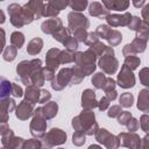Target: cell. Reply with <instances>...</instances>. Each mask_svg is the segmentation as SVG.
<instances>
[{"instance_id":"obj_53","label":"cell","mask_w":149,"mask_h":149,"mask_svg":"<svg viewBox=\"0 0 149 149\" xmlns=\"http://www.w3.org/2000/svg\"><path fill=\"white\" fill-rule=\"evenodd\" d=\"M109 101H112V100H114L115 98H116V91L115 90H113V91H109V92H106V95H105Z\"/></svg>"},{"instance_id":"obj_38","label":"cell","mask_w":149,"mask_h":149,"mask_svg":"<svg viewBox=\"0 0 149 149\" xmlns=\"http://www.w3.org/2000/svg\"><path fill=\"white\" fill-rule=\"evenodd\" d=\"M133 116H132V114H130V112H127V111H125V112H121L120 114H119V116H118V121H119V123L120 125H127L128 123V121L132 119Z\"/></svg>"},{"instance_id":"obj_51","label":"cell","mask_w":149,"mask_h":149,"mask_svg":"<svg viewBox=\"0 0 149 149\" xmlns=\"http://www.w3.org/2000/svg\"><path fill=\"white\" fill-rule=\"evenodd\" d=\"M135 51H134V49L132 48V45L130 44H127L125 48H123V55L126 56V57H128V56H135Z\"/></svg>"},{"instance_id":"obj_39","label":"cell","mask_w":149,"mask_h":149,"mask_svg":"<svg viewBox=\"0 0 149 149\" xmlns=\"http://www.w3.org/2000/svg\"><path fill=\"white\" fill-rule=\"evenodd\" d=\"M68 5H70L72 9L78 10V12H81V10H84V8L86 7L87 1H85V0H84V1H73V2H69Z\"/></svg>"},{"instance_id":"obj_50","label":"cell","mask_w":149,"mask_h":149,"mask_svg":"<svg viewBox=\"0 0 149 149\" xmlns=\"http://www.w3.org/2000/svg\"><path fill=\"white\" fill-rule=\"evenodd\" d=\"M148 120H149L148 115H147V114H144V115H142L141 121L139 122V123L141 125V127H142V129H143L144 132H148Z\"/></svg>"},{"instance_id":"obj_11","label":"cell","mask_w":149,"mask_h":149,"mask_svg":"<svg viewBox=\"0 0 149 149\" xmlns=\"http://www.w3.org/2000/svg\"><path fill=\"white\" fill-rule=\"evenodd\" d=\"M23 141L24 140L22 137H16L12 129H8L2 135V140H1L2 146L6 149H20L22 147Z\"/></svg>"},{"instance_id":"obj_36","label":"cell","mask_w":149,"mask_h":149,"mask_svg":"<svg viewBox=\"0 0 149 149\" xmlns=\"http://www.w3.org/2000/svg\"><path fill=\"white\" fill-rule=\"evenodd\" d=\"M109 31H111V28H109L108 26H106V24H100V26L97 28L95 34H97L99 37L106 40V37H107V35L109 34Z\"/></svg>"},{"instance_id":"obj_25","label":"cell","mask_w":149,"mask_h":149,"mask_svg":"<svg viewBox=\"0 0 149 149\" xmlns=\"http://www.w3.org/2000/svg\"><path fill=\"white\" fill-rule=\"evenodd\" d=\"M106 40L108 41V43H109L112 47H114V45H118V44L121 42V40H122V35H121L120 31L114 30V29H111V31H109V34L107 35Z\"/></svg>"},{"instance_id":"obj_7","label":"cell","mask_w":149,"mask_h":149,"mask_svg":"<svg viewBox=\"0 0 149 149\" xmlns=\"http://www.w3.org/2000/svg\"><path fill=\"white\" fill-rule=\"evenodd\" d=\"M68 19H69V28L73 33L78 30H86L88 28V24H90L88 20L80 13L71 12L68 15Z\"/></svg>"},{"instance_id":"obj_29","label":"cell","mask_w":149,"mask_h":149,"mask_svg":"<svg viewBox=\"0 0 149 149\" xmlns=\"http://www.w3.org/2000/svg\"><path fill=\"white\" fill-rule=\"evenodd\" d=\"M130 45H132V48L134 49V51H135L136 54H137V52H142V51H144V49H146L147 40L136 37V38H134V41H133V43H132Z\"/></svg>"},{"instance_id":"obj_22","label":"cell","mask_w":149,"mask_h":149,"mask_svg":"<svg viewBox=\"0 0 149 149\" xmlns=\"http://www.w3.org/2000/svg\"><path fill=\"white\" fill-rule=\"evenodd\" d=\"M102 3L107 7V10L113 9V10H119V12H123L129 6L128 1H102Z\"/></svg>"},{"instance_id":"obj_32","label":"cell","mask_w":149,"mask_h":149,"mask_svg":"<svg viewBox=\"0 0 149 149\" xmlns=\"http://www.w3.org/2000/svg\"><path fill=\"white\" fill-rule=\"evenodd\" d=\"M125 65L127 68H129L130 70H134L140 65V58L136 56H128V57H126Z\"/></svg>"},{"instance_id":"obj_19","label":"cell","mask_w":149,"mask_h":149,"mask_svg":"<svg viewBox=\"0 0 149 149\" xmlns=\"http://www.w3.org/2000/svg\"><path fill=\"white\" fill-rule=\"evenodd\" d=\"M40 94H41V90L37 86L28 85V87L26 90V99L24 100L31 105H35L40 100Z\"/></svg>"},{"instance_id":"obj_58","label":"cell","mask_w":149,"mask_h":149,"mask_svg":"<svg viewBox=\"0 0 149 149\" xmlns=\"http://www.w3.org/2000/svg\"><path fill=\"white\" fill-rule=\"evenodd\" d=\"M0 135H1V133H0Z\"/></svg>"},{"instance_id":"obj_17","label":"cell","mask_w":149,"mask_h":149,"mask_svg":"<svg viewBox=\"0 0 149 149\" xmlns=\"http://www.w3.org/2000/svg\"><path fill=\"white\" fill-rule=\"evenodd\" d=\"M33 106H34V105L29 104V102L26 101V100L21 101V104L16 107V112H15L16 118L20 119V120H27L28 118H30L31 114H33V111H34Z\"/></svg>"},{"instance_id":"obj_14","label":"cell","mask_w":149,"mask_h":149,"mask_svg":"<svg viewBox=\"0 0 149 149\" xmlns=\"http://www.w3.org/2000/svg\"><path fill=\"white\" fill-rule=\"evenodd\" d=\"M45 62H47V68L55 71L61 64V50L56 48L50 49L45 56Z\"/></svg>"},{"instance_id":"obj_34","label":"cell","mask_w":149,"mask_h":149,"mask_svg":"<svg viewBox=\"0 0 149 149\" xmlns=\"http://www.w3.org/2000/svg\"><path fill=\"white\" fill-rule=\"evenodd\" d=\"M74 61V52L71 51H61V64H68Z\"/></svg>"},{"instance_id":"obj_48","label":"cell","mask_w":149,"mask_h":149,"mask_svg":"<svg viewBox=\"0 0 149 149\" xmlns=\"http://www.w3.org/2000/svg\"><path fill=\"white\" fill-rule=\"evenodd\" d=\"M147 73H148V69L147 68L142 69L141 72H140V79H141V81H142V84L144 86H148V74Z\"/></svg>"},{"instance_id":"obj_30","label":"cell","mask_w":149,"mask_h":149,"mask_svg":"<svg viewBox=\"0 0 149 149\" xmlns=\"http://www.w3.org/2000/svg\"><path fill=\"white\" fill-rule=\"evenodd\" d=\"M16 48L13 47V45H9V47H6L5 51H3V59L6 62H12L15 59L16 57Z\"/></svg>"},{"instance_id":"obj_1","label":"cell","mask_w":149,"mask_h":149,"mask_svg":"<svg viewBox=\"0 0 149 149\" xmlns=\"http://www.w3.org/2000/svg\"><path fill=\"white\" fill-rule=\"evenodd\" d=\"M72 127L76 129V132L86 134V135H93L98 132L99 127L95 122V115L92 111H84L81 114L72 119Z\"/></svg>"},{"instance_id":"obj_26","label":"cell","mask_w":149,"mask_h":149,"mask_svg":"<svg viewBox=\"0 0 149 149\" xmlns=\"http://www.w3.org/2000/svg\"><path fill=\"white\" fill-rule=\"evenodd\" d=\"M10 42L13 44V47H15L16 49H20L23 43H24V36L22 33L20 31H14L12 35H10Z\"/></svg>"},{"instance_id":"obj_27","label":"cell","mask_w":149,"mask_h":149,"mask_svg":"<svg viewBox=\"0 0 149 149\" xmlns=\"http://www.w3.org/2000/svg\"><path fill=\"white\" fill-rule=\"evenodd\" d=\"M71 30L69 29V28H62V29H59L56 34H54V38L56 40V41H59V42H62V43H64L69 37H71Z\"/></svg>"},{"instance_id":"obj_6","label":"cell","mask_w":149,"mask_h":149,"mask_svg":"<svg viewBox=\"0 0 149 149\" xmlns=\"http://www.w3.org/2000/svg\"><path fill=\"white\" fill-rule=\"evenodd\" d=\"M66 141V134L59 128H52L49 133L44 134L43 136V143L47 146V148L63 144Z\"/></svg>"},{"instance_id":"obj_55","label":"cell","mask_w":149,"mask_h":149,"mask_svg":"<svg viewBox=\"0 0 149 149\" xmlns=\"http://www.w3.org/2000/svg\"><path fill=\"white\" fill-rule=\"evenodd\" d=\"M88 149H102V148L99 147V146H97V144H92V146L88 147Z\"/></svg>"},{"instance_id":"obj_45","label":"cell","mask_w":149,"mask_h":149,"mask_svg":"<svg viewBox=\"0 0 149 149\" xmlns=\"http://www.w3.org/2000/svg\"><path fill=\"white\" fill-rule=\"evenodd\" d=\"M42 71H43V76H44V79L45 80H52L55 78V71L49 69V68H42Z\"/></svg>"},{"instance_id":"obj_37","label":"cell","mask_w":149,"mask_h":149,"mask_svg":"<svg viewBox=\"0 0 149 149\" xmlns=\"http://www.w3.org/2000/svg\"><path fill=\"white\" fill-rule=\"evenodd\" d=\"M85 134H83V133H79V132H76L74 134H73V136H72V142H73V144L74 146H83L84 143H85Z\"/></svg>"},{"instance_id":"obj_56","label":"cell","mask_w":149,"mask_h":149,"mask_svg":"<svg viewBox=\"0 0 149 149\" xmlns=\"http://www.w3.org/2000/svg\"><path fill=\"white\" fill-rule=\"evenodd\" d=\"M38 149H48V148H38Z\"/></svg>"},{"instance_id":"obj_5","label":"cell","mask_w":149,"mask_h":149,"mask_svg":"<svg viewBox=\"0 0 149 149\" xmlns=\"http://www.w3.org/2000/svg\"><path fill=\"white\" fill-rule=\"evenodd\" d=\"M47 129V122L45 119L42 116L40 108H37L34 112V118L30 123V133L35 137H43Z\"/></svg>"},{"instance_id":"obj_3","label":"cell","mask_w":149,"mask_h":149,"mask_svg":"<svg viewBox=\"0 0 149 149\" xmlns=\"http://www.w3.org/2000/svg\"><path fill=\"white\" fill-rule=\"evenodd\" d=\"M73 78V71L72 68H64L59 71V73L52 79L51 81V87L56 91L63 90L66 85H71Z\"/></svg>"},{"instance_id":"obj_44","label":"cell","mask_w":149,"mask_h":149,"mask_svg":"<svg viewBox=\"0 0 149 149\" xmlns=\"http://www.w3.org/2000/svg\"><path fill=\"white\" fill-rule=\"evenodd\" d=\"M127 126V129L129 130V133L132 132H135L137 128H139V126H140V123H139V121L136 120V119H134V118H132L129 121H128V123L126 125Z\"/></svg>"},{"instance_id":"obj_10","label":"cell","mask_w":149,"mask_h":149,"mask_svg":"<svg viewBox=\"0 0 149 149\" xmlns=\"http://www.w3.org/2000/svg\"><path fill=\"white\" fill-rule=\"evenodd\" d=\"M118 84L122 88H129L135 85V77L129 68H127L125 64L121 68L120 73L118 74Z\"/></svg>"},{"instance_id":"obj_43","label":"cell","mask_w":149,"mask_h":149,"mask_svg":"<svg viewBox=\"0 0 149 149\" xmlns=\"http://www.w3.org/2000/svg\"><path fill=\"white\" fill-rule=\"evenodd\" d=\"M114 87H115V81H114V79H113V78H111V77H107L106 83H105V85H104L102 90H104L105 92H109V91L115 90Z\"/></svg>"},{"instance_id":"obj_42","label":"cell","mask_w":149,"mask_h":149,"mask_svg":"<svg viewBox=\"0 0 149 149\" xmlns=\"http://www.w3.org/2000/svg\"><path fill=\"white\" fill-rule=\"evenodd\" d=\"M121 112H122V109H121V106L114 105V106L109 107L107 115H108L109 118H118V116H119V114H120Z\"/></svg>"},{"instance_id":"obj_21","label":"cell","mask_w":149,"mask_h":149,"mask_svg":"<svg viewBox=\"0 0 149 149\" xmlns=\"http://www.w3.org/2000/svg\"><path fill=\"white\" fill-rule=\"evenodd\" d=\"M42 47H43V41H42V38H40V37H35V38H33L30 42H29V44H28V47H27V52L29 54V55H37L41 50H42Z\"/></svg>"},{"instance_id":"obj_16","label":"cell","mask_w":149,"mask_h":149,"mask_svg":"<svg viewBox=\"0 0 149 149\" xmlns=\"http://www.w3.org/2000/svg\"><path fill=\"white\" fill-rule=\"evenodd\" d=\"M62 21L59 20V19H49V20H47V21H44L43 23H42V26H41V28H42V31L43 33H45V34H56L59 29H62L63 27H62Z\"/></svg>"},{"instance_id":"obj_49","label":"cell","mask_w":149,"mask_h":149,"mask_svg":"<svg viewBox=\"0 0 149 149\" xmlns=\"http://www.w3.org/2000/svg\"><path fill=\"white\" fill-rule=\"evenodd\" d=\"M108 106H109V100H108L106 97H102V98L100 99V101L98 102V107H99L100 111H105Z\"/></svg>"},{"instance_id":"obj_57","label":"cell","mask_w":149,"mask_h":149,"mask_svg":"<svg viewBox=\"0 0 149 149\" xmlns=\"http://www.w3.org/2000/svg\"><path fill=\"white\" fill-rule=\"evenodd\" d=\"M59 149H64V148H59Z\"/></svg>"},{"instance_id":"obj_8","label":"cell","mask_w":149,"mask_h":149,"mask_svg":"<svg viewBox=\"0 0 149 149\" xmlns=\"http://www.w3.org/2000/svg\"><path fill=\"white\" fill-rule=\"evenodd\" d=\"M118 65H119V62L114 57V54H105L99 59V66L107 74H113L116 71Z\"/></svg>"},{"instance_id":"obj_41","label":"cell","mask_w":149,"mask_h":149,"mask_svg":"<svg viewBox=\"0 0 149 149\" xmlns=\"http://www.w3.org/2000/svg\"><path fill=\"white\" fill-rule=\"evenodd\" d=\"M84 42L87 45H93L94 43L99 42V36L95 33H90V34H87V36H86V38H85Z\"/></svg>"},{"instance_id":"obj_31","label":"cell","mask_w":149,"mask_h":149,"mask_svg":"<svg viewBox=\"0 0 149 149\" xmlns=\"http://www.w3.org/2000/svg\"><path fill=\"white\" fill-rule=\"evenodd\" d=\"M133 102H134V97H133L132 93L126 92V93L121 94V97H120V105L122 107L128 108V107H130L133 105Z\"/></svg>"},{"instance_id":"obj_4","label":"cell","mask_w":149,"mask_h":149,"mask_svg":"<svg viewBox=\"0 0 149 149\" xmlns=\"http://www.w3.org/2000/svg\"><path fill=\"white\" fill-rule=\"evenodd\" d=\"M95 139H97L98 142H100L105 147H107V149H118L120 147L119 137L113 135V134H111L105 128L98 129V132L95 133Z\"/></svg>"},{"instance_id":"obj_46","label":"cell","mask_w":149,"mask_h":149,"mask_svg":"<svg viewBox=\"0 0 149 149\" xmlns=\"http://www.w3.org/2000/svg\"><path fill=\"white\" fill-rule=\"evenodd\" d=\"M12 94H13L14 97H16V98L22 97V95H23V91H22L21 86H19V85L15 84V83H12Z\"/></svg>"},{"instance_id":"obj_13","label":"cell","mask_w":149,"mask_h":149,"mask_svg":"<svg viewBox=\"0 0 149 149\" xmlns=\"http://www.w3.org/2000/svg\"><path fill=\"white\" fill-rule=\"evenodd\" d=\"M132 20V15L129 13H125L122 15H116V14H108L106 16V21L108 24L112 27H120V26H128Z\"/></svg>"},{"instance_id":"obj_18","label":"cell","mask_w":149,"mask_h":149,"mask_svg":"<svg viewBox=\"0 0 149 149\" xmlns=\"http://www.w3.org/2000/svg\"><path fill=\"white\" fill-rule=\"evenodd\" d=\"M57 111H58V105L54 101H48L43 107H40V112L42 116L47 120L52 119L57 114Z\"/></svg>"},{"instance_id":"obj_28","label":"cell","mask_w":149,"mask_h":149,"mask_svg":"<svg viewBox=\"0 0 149 149\" xmlns=\"http://www.w3.org/2000/svg\"><path fill=\"white\" fill-rule=\"evenodd\" d=\"M106 79H107V77L104 73L98 72V73H95L92 77V84L94 85L95 88H102L104 85H105V83H106Z\"/></svg>"},{"instance_id":"obj_47","label":"cell","mask_w":149,"mask_h":149,"mask_svg":"<svg viewBox=\"0 0 149 149\" xmlns=\"http://www.w3.org/2000/svg\"><path fill=\"white\" fill-rule=\"evenodd\" d=\"M50 98H51V94H50L49 91H47V90H41V94H40V100H38V102H41V104L48 102V101L50 100Z\"/></svg>"},{"instance_id":"obj_20","label":"cell","mask_w":149,"mask_h":149,"mask_svg":"<svg viewBox=\"0 0 149 149\" xmlns=\"http://www.w3.org/2000/svg\"><path fill=\"white\" fill-rule=\"evenodd\" d=\"M12 94V83L5 77L0 76V100L5 98H9Z\"/></svg>"},{"instance_id":"obj_52","label":"cell","mask_w":149,"mask_h":149,"mask_svg":"<svg viewBox=\"0 0 149 149\" xmlns=\"http://www.w3.org/2000/svg\"><path fill=\"white\" fill-rule=\"evenodd\" d=\"M5 43H6V38H5V31H3V29H1V28H0V54H1V51L3 50Z\"/></svg>"},{"instance_id":"obj_9","label":"cell","mask_w":149,"mask_h":149,"mask_svg":"<svg viewBox=\"0 0 149 149\" xmlns=\"http://www.w3.org/2000/svg\"><path fill=\"white\" fill-rule=\"evenodd\" d=\"M118 137L120 140V144H122L123 147H127L129 149H141L142 140L139 135L134 133H121Z\"/></svg>"},{"instance_id":"obj_12","label":"cell","mask_w":149,"mask_h":149,"mask_svg":"<svg viewBox=\"0 0 149 149\" xmlns=\"http://www.w3.org/2000/svg\"><path fill=\"white\" fill-rule=\"evenodd\" d=\"M21 6H19L17 3H12L10 6H8V13H9V16H10V22L20 28L22 26H24V22H23V17H22V10H21Z\"/></svg>"},{"instance_id":"obj_33","label":"cell","mask_w":149,"mask_h":149,"mask_svg":"<svg viewBox=\"0 0 149 149\" xmlns=\"http://www.w3.org/2000/svg\"><path fill=\"white\" fill-rule=\"evenodd\" d=\"M63 44L65 45L66 50L68 51H71V52H74L78 49V41L74 37H69Z\"/></svg>"},{"instance_id":"obj_40","label":"cell","mask_w":149,"mask_h":149,"mask_svg":"<svg viewBox=\"0 0 149 149\" xmlns=\"http://www.w3.org/2000/svg\"><path fill=\"white\" fill-rule=\"evenodd\" d=\"M141 24H142L141 20H140L137 16H133L132 20H130V22H129V24H128V27H129V29H132V30L139 31V29L141 28Z\"/></svg>"},{"instance_id":"obj_35","label":"cell","mask_w":149,"mask_h":149,"mask_svg":"<svg viewBox=\"0 0 149 149\" xmlns=\"http://www.w3.org/2000/svg\"><path fill=\"white\" fill-rule=\"evenodd\" d=\"M41 142L38 140H28V141H23L22 143V149H38L41 148Z\"/></svg>"},{"instance_id":"obj_15","label":"cell","mask_w":149,"mask_h":149,"mask_svg":"<svg viewBox=\"0 0 149 149\" xmlns=\"http://www.w3.org/2000/svg\"><path fill=\"white\" fill-rule=\"evenodd\" d=\"M81 106L86 111H91L92 108L94 107H98V101L95 99V93L87 88L83 92V95H81Z\"/></svg>"},{"instance_id":"obj_2","label":"cell","mask_w":149,"mask_h":149,"mask_svg":"<svg viewBox=\"0 0 149 149\" xmlns=\"http://www.w3.org/2000/svg\"><path fill=\"white\" fill-rule=\"evenodd\" d=\"M42 65V62L41 59H31V61H22L17 68H16V72L17 74L20 76L22 83H24L26 85H30V77L31 74Z\"/></svg>"},{"instance_id":"obj_24","label":"cell","mask_w":149,"mask_h":149,"mask_svg":"<svg viewBox=\"0 0 149 149\" xmlns=\"http://www.w3.org/2000/svg\"><path fill=\"white\" fill-rule=\"evenodd\" d=\"M148 90H142L139 94V102H137V108L143 111V112H147L148 108H149V98H148Z\"/></svg>"},{"instance_id":"obj_54","label":"cell","mask_w":149,"mask_h":149,"mask_svg":"<svg viewBox=\"0 0 149 149\" xmlns=\"http://www.w3.org/2000/svg\"><path fill=\"white\" fill-rule=\"evenodd\" d=\"M5 22V14L2 10H0V24H2Z\"/></svg>"},{"instance_id":"obj_23","label":"cell","mask_w":149,"mask_h":149,"mask_svg":"<svg viewBox=\"0 0 149 149\" xmlns=\"http://www.w3.org/2000/svg\"><path fill=\"white\" fill-rule=\"evenodd\" d=\"M88 12H90V14L92 16H95V17H102V16H107L108 15V10L102 8V6L99 2L91 3Z\"/></svg>"}]
</instances>
